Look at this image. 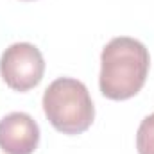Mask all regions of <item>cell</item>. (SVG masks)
<instances>
[{"label": "cell", "mask_w": 154, "mask_h": 154, "mask_svg": "<svg viewBox=\"0 0 154 154\" xmlns=\"http://www.w3.org/2000/svg\"><path fill=\"white\" fill-rule=\"evenodd\" d=\"M43 111L48 122L65 134L84 133L95 118L88 88L74 77H59L43 93Z\"/></svg>", "instance_id": "7a4b0ae2"}, {"label": "cell", "mask_w": 154, "mask_h": 154, "mask_svg": "<svg viewBox=\"0 0 154 154\" xmlns=\"http://www.w3.org/2000/svg\"><path fill=\"white\" fill-rule=\"evenodd\" d=\"M45 74V59L32 43L20 41L9 45L0 57V75L16 91H27L38 86Z\"/></svg>", "instance_id": "3957f363"}, {"label": "cell", "mask_w": 154, "mask_h": 154, "mask_svg": "<svg viewBox=\"0 0 154 154\" xmlns=\"http://www.w3.org/2000/svg\"><path fill=\"white\" fill-rule=\"evenodd\" d=\"M151 66L147 47L134 38H113L100 54L99 86L104 97L125 100L134 97L145 84Z\"/></svg>", "instance_id": "6da1fadb"}, {"label": "cell", "mask_w": 154, "mask_h": 154, "mask_svg": "<svg viewBox=\"0 0 154 154\" xmlns=\"http://www.w3.org/2000/svg\"><path fill=\"white\" fill-rule=\"evenodd\" d=\"M138 154H154V113L147 115L136 133Z\"/></svg>", "instance_id": "5b68a950"}, {"label": "cell", "mask_w": 154, "mask_h": 154, "mask_svg": "<svg viewBox=\"0 0 154 154\" xmlns=\"http://www.w3.org/2000/svg\"><path fill=\"white\" fill-rule=\"evenodd\" d=\"M39 143V127L29 113L13 111L0 120V149L5 154H32Z\"/></svg>", "instance_id": "277c9868"}]
</instances>
